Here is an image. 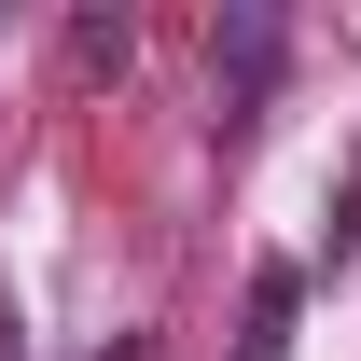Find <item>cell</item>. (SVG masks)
Here are the masks:
<instances>
[{
  "label": "cell",
  "instance_id": "3957f363",
  "mask_svg": "<svg viewBox=\"0 0 361 361\" xmlns=\"http://www.w3.org/2000/svg\"><path fill=\"white\" fill-rule=\"evenodd\" d=\"M97 361H139V334H111V348H97Z\"/></svg>",
  "mask_w": 361,
  "mask_h": 361
},
{
  "label": "cell",
  "instance_id": "6da1fadb",
  "mask_svg": "<svg viewBox=\"0 0 361 361\" xmlns=\"http://www.w3.org/2000/svg\"><path fill=\"white\" fill-rule=\"evenodd\" d=\"M278 84V14H223V126H250Z\"/></svg>",
  "mask_w": 361,
  "mask_h": 361
},
{
  "label": "cell",
  "instance_id": "7a4b0ae2",
  "mask_svg": "<svg viewBox=\"0 0 361 361\" xmlns=\"http://www.w3.org/2000/svg\"><path fill=\"white\" fill-rule=\"evenodd\" d=\"M292 306H306V278L264 264V278H250V319H236V361H278V348H292Z\"/></svg>",
  "mask_w": 361,
  "mask_h": 361
}]
</instances>
